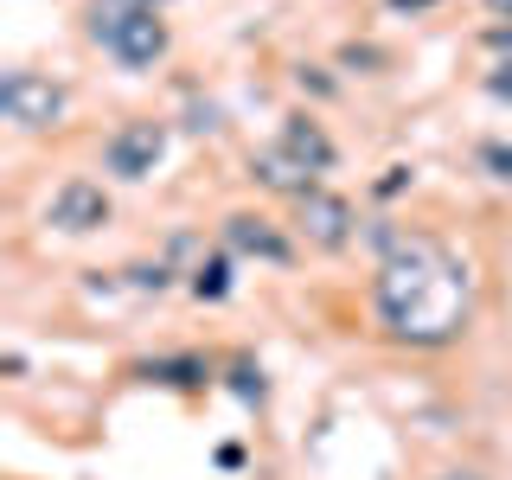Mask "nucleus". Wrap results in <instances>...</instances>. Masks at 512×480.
I'll use <instances>...</instances> for the list:
<instances>
[{"instance_id":"nucleus-12","label":"nucleus","mask_w":512,"mask_h":480,"mask_svg":"<svg viewBox=\"0 0 512 480\" xmlns=\"http://www.w3.org/2000/svg\"><path fill=\"white\" fill-rule=\"evenodd\" d=\"M224 276H231V269H224V263H205V269H199V282H192V288H199V295H212V301H218L224 288H231Z\"/></svg>"},{"instance_id":"nucleus-8","label":"nucleus","mask_w":512,"mask_h":480,"mask_svg":"<svg viewBox=\"0 0 512 480\" xmlns=\"http://www.w3.org/2000/svg\"><path fill=\"white\" fill-rule=\"evenodd\" d=\"M224 231H231V244H237V250H250V256H269V263H288V256H295V250H288V237H276L263 218H231Z\"/></svg>"},{"instance_id":"nucleus-5","label":"nucleus","mask_w":512,"mask_h":480,"mask_svg":"<svg viewBox=\"0 0 512 480\" xmlns=\"http://www.w3.org/2000/svg\"><path fill=\"white\" fill-rule=\"evenodd\" d=\"M103 218H109V199L90 180H64L52 192V205H45V224H58V231H96Z\"/></svg>"},{"instance_id":"nucleus-9","label":"nucleus","mask_w":512,"mask_h":480,"mask_svg":"<svg viewBox=\"0 0 512 480\" xmlns=\"http://www.w3.org/2000/svg\"><path fill=\"white\" fill-rule=\"evenodd\" d=\"M282 148L295 154V160H308L314 173H320V167H333V148H327V135H320L314 122H288V128H282Z\"/></svg>"},{"instance_id":"nucleus-15","label":"nucleus","mask_w":512,"mask_h":480,"mask_svg":"<svg viewBox=\"0 0 512 480\" xmlns=\"http://www.w3.org/2000/svg\"><path fill=\"white\" fill-rule=\"evenodd\" d=\"M442 480H480V474H442Z\"/></svg>"},{"instance_id":"nucleus-11","label":"nucleus","mask_w":512,"mask_h":480,"mask_svg":"<svg viewBox=\"0 0 512 480\" xmlns=\"http://www.w3.org/2000/svg\"><path fill=\"white\" fill-rule=\"evenodd\" d=\"M480 160L493 167V180H500V186H512V148H506V141H487V148H480Z\"/></svg>"},{"instance_id":"nucleus-3","label":"nucleus","mask_w":512,"mask_h":480,"mask_svg":"<svg viewBox=\"0 0 512 480\" xmlns=\"http://www.w3.org/2000/svg\"><path fill=\"white\" fill-rule=\"evenodd\" d=\"M0 109H7L13 128H52L64 116V90L52 84V77L7 71V77H0Z\"/></svg>"},{"instance_id":"nucleus-14","label":"nucleus","mask_w":512,"mask_h":480,"mask_svg":"<svg viewBox=\"0 0 512 480\" xmlns=\"http://www.w3.org/2000/svg\"><path fill=\"white\" fill-rule=\"evenodd\" d=\"M493 45H512V26H506V32H493Z\"/></svg>"},{"instance_id":"nucleus-13","label":"nucleus","mask_w":512,"mask_h":480,"mask_svg":"<svg viewBox=\"0 0 512 480\" xmlns=\"http://www.w3.org/2000/svg\"><path fill=\"white\" fill-rule=\"evenodd\" d=\"M231 378H237V397H263V378H256V372H250V365H237V372H231Z\"/></svg>"},{"instance_id":"nucleus-7","label":"nucleus","mask_w":512,"mask_h":480,"mask_svg":"<svg viewBox=\"0 0 512 480\" xmlns=\"http://www.w3.org/2000/svg\"><path fill=\"white\" fill-rule=\"evenodd\" d=\"M256 180H263V186H276V192H295V199H301V192H314L308 186V160H295V154H288V148H276V154H256Z\"/></svg>"},{"instance_id":"nucleus-2","label":"nucleus","mask_w":512,"mask_h":480,"mask_svg":"<svg viewBox=\"0 0 512 480\" xmlns=\"http://www.w3.org/2000/svg\"><path fill=\"white\" fill-rule=\"evenodd\" d=\"M96 20V39H103V52L128 64V71H148V64L167 52V26H160L154 7H128V13H90Z\"/></svg>"},{"instance_id":"nucleus-16","label":"nucleus","mask_w":512,"mask_h":480,"mask_svg":"<svg viewBox=\"0 0 512 480\" xmlns=\"http://www.w3.org/2000/svg\"><path fill=\"white\" fill-rule=\"evenodd\" d=\"M493 7H500V13H512V0H493Z\"/></svg>"},{"instance_id":"nucleus-1","label":"nucleus","mask_w":512,"mask_h":480,"mask_svg":"<svg viewBox=\"0 0 512 480\" xmlns=\"http://www.w3.org/2000/svg\"><path fill=\"white\" fill-rule=\"evenodd\" d=\"M378 314L410 346H448L468 327V263L429 237L391 244L378 269Z\"/></svg>"},{"instance_id":"nucleus-6","label":"nucleus","mask_w":512,"mask_h":480,"mask_svg":"<svg viewBox=\"0 0 512 480\" xmlns=\"http://www.w3.org/2000/svg\"><path fill=\"white\" fill-rule=\"evenodd\" d=\"M301 224H308V237H314L320 250H346V237H352V205L314 186V192H301Z\"/></svg>"},{"instance_id":"nucleus-4","label":"nucleus","mask_w":512,"mask_h":480,"mask_svg":"<svg viewBox=\"0 0 512 480\" xmlns=\"http://www.w3.org/2000/svg\"><path fill=\"white\" fill-rule=\"evenodd\" d=\"M160 154H167V128L160 122H128V128L109 135L103 167L116 173V180H148V173L160 167Z\"/></svg>"},{"instance_id":"nucleus-10","label":"nucleus","mask_w":512,"mask_h":480,"mask_svg":"<svg viewBox=\"0 0 512 480\" xmlns=\"http://www.w3.org/2000/svg\"><path fill=\"white\" fill-rule=\"evenodd\" d=\"M141 378H160V384H199L205 365H199V359H160V365H141Z\"/></svg>"}]
</instances>
